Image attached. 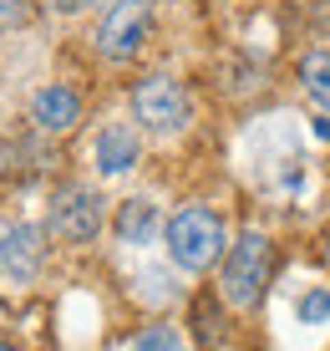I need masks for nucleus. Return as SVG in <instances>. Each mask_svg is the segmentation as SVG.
Listing matches in <instances>:
<instances>
[{
  "mask_svg": "<svg viewBox=\"0 0 330 351\" xmlns=\"http://www.w3.org/2000/svg\"><path fill=\"white\" fill-rule=\"evenodd\" d=\"M168 255L188 275L209 270V265L224 255V219H218L214 209H203V204L178 209L173 219H168Z\"/></svg>",
  "mask_w": 330,
  "mask_h": 351,
  "instance_id": "nucleus-1",
  "label": "nucleus"
},
{
  "mask_svg": "<svg viewBox=\"0 0 330 351\" xmlns=\"http://www.w3.org/2000/svg\"><path fill=\"white\" fill-rule=\"evenodd\" d=\"M270 260H275L270 239H264L259 229H249V234L234 239V250H229V260H224V275H218L229 306H239V311L259 306L264 285H270Z\"/></svg>",
  "mask_w": 330,
  "mask_h": 351,
  "instance_id": "nucleus-2",
  "label": "nucleus"
},
{
  "mask_svg": "<svg viewBox=\"0 0 330 351\" xmlns=\"http://www.w3.org/2000/svg\"><path fill=\"white\" fill-rule=\"evenodd\" d=\"M132 112H138V123L148 132H183L193 117V102L188 92H183V82L163 77V71H153V77H142L138 87H132Z\"/></svg>",
  "mask_w": 330,
  "mask_h": 351,
  "instance_id": "nucleus-3",
  "label": "nucleus"
},
{
  "mask_svg": "<svg viewBox=\"0 0 330 351\" xmlns=\"http://www.w3.org/2000/svg\"><path fill=\"white\" fill-rule=\"evenodd\" d=\"M153 41V0H117L97 26V46L107 62H132Z\"/></svg>",
  "mask_w": 330,
  "mask_h": 351,
  "instance_id": "nucleus-4",
  "label": "nucleus"
},
{
  "mask_svg": "<svg viewBox=\"0 0 330 351\" xmlns=\"http://www.w3.org/2000/svg\"><path fill=\"white\" fill-rule=\"evenodd\" d=\"M41 260H46L41 229L21 219H0V290H26L41 275Z\"/></svg>",
  "mask_w": 330,
  "mask_h": 351,
  "instance_id": "nucleus-5",
  "label": "nucleus"
},
{
  "mask_svg": "<svg viewBox=\"0 0 330 351\" xmlns=\"http://www.w3.org/2000/svg\"><path fill=\"white\" fill-rule=\"evenodd\" d=\"M102 229V193L87 184H71L51 199V234L61 245H92Z\"/></svg>",
  "mask_w": 330,
  "mask_h": 351,
  "instance_id": "nucleus-6",
  "label": "nucleus"
},
{
  "mask_svg": "<svg viewBox=\"0 0 330 351\" xmlns=\"http://www.w3.org/2000/svg\"><path fill=\"white\" fill-rule=\"evenodd\" d=\"M31 123L41 132H71L81 123V97L71 87H61V82H51V87H41L31 97Z\"/></svg>",
  "mask_w": 330,
  "mask_h": 351,
  "instance_id": "nucleus-7",
  "label": "nucleus"
},
{
  "mask_svg": "<svg viewBox=\"0 0 330 351\" xmlns=\"http://www.w3.org/2000/svg\"><path fill=\"white\" fill-rule=\"evenodd\" d=\"M138 153H142L138 132H132L127 123H107L102 132H97V148H92V158H97V168H102L107 178H117V173H127V168L138 163Z\"/></svg>",
  "mask_w": 330,
  "mask_h": 351,
  "instance_id": "nucleus-8",
  "label": "nucleus"
},
{
  "mask_svg": "<svg viewBox=\"0 0 330 351\" xmlns=\"http://www.w3.org/2000/svg\"><path fill=\"white\" fill-rule=\"evenodd\" d=\"M117 234H122V245H153V234H157V204L127 199V204H122V214H117Z\"/></svg>",
  "mask_w": 330,
  "mask_h": 351,
  "instance_id": "nucleus-9",
  "label": "nucleus"
},
{
  "mask_svg": "<svg viewBox=\"0 0 330 351\" xmlns=\"http://www.w3.org/2000/svg\"><path fill=\"white\" fill-rule=\"evenodd\" d=\"M300 82H305V97H310L320 112H330V56L325 51H310L300 62Z\"/></svg>",
  "mask_w": 330,
  "mask_h": 351,
  "instance_id": "nucleus-10",
  "label": "nucleus"
},
{
  "mask_svg": "<svg viewBox=\"0 0 330 351\" xmlns=\"http://www.w3.org/2000/svg\"><path fill=\"white\" fill-rule=\"evenodd\" d=\"M295 311H300V321H305V326H320V321L330 316V290H320V285H315V290H305Z\"/></svg>",
  "mask_w": 330,
  "mask_h": 351,
  "instance_id": "nucleus-11",
  "label": "nucleus"
},
{
  "mask_svg": "<svg viewBox=\"0 0 330 351\" xmlns=\"http://www.w3.org/2000/svg\"><path fill=\"white\" fill-rule=\"evenodd\" d=\"M132 351H178V331H168V326H148V331L132 341Z\"/></svg>",
  "mask_w": 330,
  "mask_h": 351,
  "instance_id": "nucleus-12",
  "label": "nucleus"
},
{
  "mask_svg": "<svg viewBox=\"0 0 330 351\" xmlns=\"http://www.w3.org/2000/svg\"><path fill=\"white\" fill-rule=\"evenodd\" d=\"M142 285H148V290H142L148 300H168V295H173V290H168V275H163V270H148V275H142Z\"/></svg>",
  "mask_w": 330,
  "mask_h": 351,
  "instance_id": "nucleus-13",
  "label": "nucleus"
},
{
  "mask_svg": "<svg viewBox=\"0 0 330 351\" xmlns=\"http://www.w3.org/2000/svg\"><path fill=\"white\" fill-rule=\"evenodd\" d=\"M26 5H31V0H0V31L16 26V21L26 16Z\"/></svg>",
  "mask_w": 330,
  "mask_h": 351,
  "instance_id": "nucleus-14",
  "label": "nucleus"
},
{
  "mask_svg": "<svg viewBox=\"0 0 330 351\" xmlns=\"http://www.w3.org/2000/svg\"><path fill=\"white\" fill-rule=\"evenodd\" d=\"M315 138H320V143H330V117H315Z\"/></svg>",
  "mask_w": 330,
  "mask_h": 351,
  "instance_id": "nucleus-15",
  "label": "nucleus"
},
{
  "mask_svg": "<svg viewBox=\"0 0 330 351\" xmlns=\"http://www.w3.org/2000/svg\"><path fill=\"white\" fill-rule=\"evenodd\" d=\"M56 10H77V5H87V0H51Z\"/></svg>",
  "mask_w": 330,
  "mask_h": 351,
  "instance_id": "nucleus-16",
  "label": "nucleus"
},
{
  "mask_svg": "<svg viewBox=\"0 0 330 351\" xmlns=\"http://www.w3.org/2000/svg\"><path fill=\"white\" fill-rule=\"evenodd\" d=\"M0 351H21V346H10V341H0Z\"/></svg>",
  "mask_w": 330,
  "mask_h": 351,
  "instance_id": "nucleus-17",
  "label": "nucleus"
},
{
  "mask_svg": "<svg viewBox=\"0 0 330 351\" xmlns=\"http://www.w3.org/2000/svg\"><path fill=\"white\" fill-rule=\"evenodd\" d=\"M325 265H330V234H325Z\"/></svg>",
  "mask_w": 330,
  "mask_h": 351,
  "instance_id": "nucleus-18",
  "label": "nucleus"
},
{
  "mask_svg": "<svg viewBox=\"0 0 330 351\" xmlns=\"http://www.w3.org/2000/svg\"><path fill=\"white\" fill-rule=\"evenodd\" d=\"M87 5H107V0H87Z\"/></svg>",
  "mask_w": 330,
  "mask_h": 351,
  "instance_id": "nucleus-19",
  "label": "nucleus"
}]
</instances>
